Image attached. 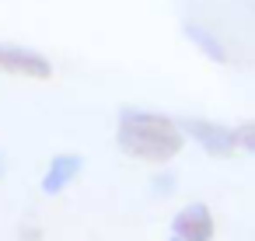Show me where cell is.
Masks as SVG:
<instances>
[{
	"label": "cell",
	"instance_id": "cell-1",
	"mask_svg": "<svg viewBox=\"0 0 255 241\" xmlns=\"http://www.w3.org/2000/svg\"><path fill=\"white\" fill-rule=\"evenodd\" d=\"M116 143L133 161L168 164V161H175L182 154L185 136H182L178 122L171 116H164V112H154V109H123L119 122H116Z\"/></svg>",
	"mask_w": 255,
	"mask_h": 241
},
{
	"label": "cell",
	"instance_id": "cell-2",
	"mask_svg": "<svg viewBox=\"0 0 255 241\" xmlns=\"http://www.w3.org/2000/svg\"><path fill=\"white\" fill-rule=\"evenodd\" d=\"M182 136L185 140H196L206 154L213 157H231L238 150V133L234 126H224L217 119H199V116H185V119H175Z\"/></svg>",
	"mask_w": 255,
	"mask_h": 241
},
{
	"label": "cell",
	"instance_id": "cell-3",
	"mask_svg": "<svg viewBox=\"0 0 255 241\" xmlns=\"http://www.w3.org/2000/svg\"><path fill=\"white\" fill-rule=\"evenodd\" d=\"M0 74L28 77V81H49L56 74V67L46 53H35L28 46H14V42H0Z\"/></svg>",
	"mask_w": 255,
	"mask_h": 241
},
{
	"label": "cell",
	"instance_id": "cell-4",
	"mask_svg": "<svg viewBox=\"0 0 255 241\" xmlns=\"http://www.w3.org/2000/svg\"><path fill=\"white\" fill-rule=\"evenodd\" d=\"M171 234L178 241H213L217 238V220L206 203H189L171 217Z\"/></svg>",
	"mask_w": 255,
	"mask_h": 241
},
{
	"label": "cell",
	"instance_id": "cell-5",
	"mask_svg": "<svg viewBox=\"0 0 255 241\" xmlns=\"http://www.w3.org/2000/svg\"><path fill=\"white\" fill-rule=\"evenodd\" d=\"M81 171H84V157H81V154H74V150L53 154L49 164H46V171H42V182H39L42 196H60L70 182H77Z\"/></svg>",
	"mask_w": 255,
	"mask_h": 241
},
{
	"label": "cell",
	"instance_id": "cell-6",
	"mask_svg": "<svg viewBox=\"0 0 255 241\" xmlns=\"http://www.w3.org/2000/svg\"><path fill=\"white\" fill-rule=\"evenodd\" d=\"M185 32V39L206 56V60H213V63H231V53H227V46L210 32V28H203V25H185L182 28Z\"/></svg>",
	"mask_w": 255,
	"mask_h": 241
},
{
	"label": "cell",
	"instance_id": "cell-7",
	"mask_svg": "<svg viewBox=\"0 0 255 241\" xmlns=\"http://www.w3.org/2000/svg\"><path fill=\"white\" fill-rule=\"evenodd\" d=\"M234 133H238V147H241V150H248V154H255V119H252V122L234 126Z\"/></svg>",
	"mask_w": 255,
	"mask_h": 241
},
{
	"label": "cell",
	"instance_id": "cell-8",
	"mask_svg": "<svg viewBox=\"0 0 255 241\" xmlns=\"http://www.w3.org/2000/svg\"><path fill=\"white\" fill-rule=\"evenodd\" d=\"M150 192H154V196H168V192H175V178H171V175H157L154 185H150Z\"/></svg>",
	"mask_w": 255,
	"mask_h": 241
},
{
	"label": "cell",
	"instance_id": "cell-9",
	"mask_svg": "<svg viewBox=\"0 0 255 241\" xmlns=\"http://www.w3.org/2000/svg\"><path fill=\"white\" fill-rule=\"evenodd\" d=\"M4 171H7V161H4V157H0V178H4Z\"/></svg>",
	"mask_w": 255,
	"mask_h": 241
},
{
	"label": "cell",
	"instance_id": "cell-10",
	"mask_svg": "<svg viewBox=\"0 0 255 241\" xmlns=\"http://www.w3.org/2000/svg\"><path fill=\"white\" fill-rule=\"evenodd\" d=\"M168 241H178V238H175V234H171V238H168Z\"/></svg>",
	"mask_w": 255,
	"mask_h": 241
}]
</instances>
